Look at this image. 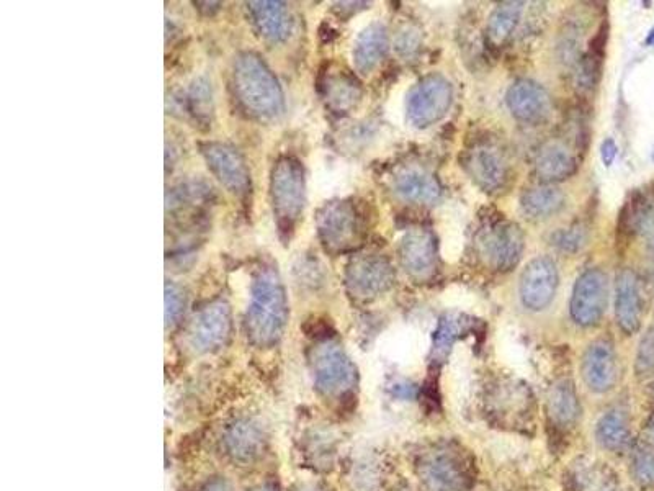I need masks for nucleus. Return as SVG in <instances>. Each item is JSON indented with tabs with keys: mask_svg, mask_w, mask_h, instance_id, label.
I'll list each match as a JSON object with an SVG mask.
<instances>
[{
	"mask_svg": "<svg viewBox=\"0 0 654 491\" xmlns=\"http://www.w3.org/2000/svg\"><path fill=\"white\" fill-rule=\"evenodd\" d=\"M287 298L272 269H264L252 285L247 310V333L259 346H272L282 338L287 326Z\"/></svg>",
	"mask_w": 654,
	"mask_h": 491,
	"instance_id": "1",
	"label": "nucleus"
},
{
	"mask_svg": "<svg viewBox=\"0 0 654 491\" xmlns=\"http://www.w3.org/2000/svg\"><path fill=\"white\" fill-rule=\"evenodd\" d=\"M239 100L260 118H275L283 110V95L277 79L254 55H242L234 68Z\"/></svg>",
	"mask_w": 654,
	"mask_h": 491,
	"instance_id": "2",
	"label": "nucleus"
},
{
	"mask_svg": "<svg viewBox=\"0 0 654 491\" xmlns=\"http://www.w3.org/2000/svg\"><path fill=\"white\" fill-rule=\"evenodd\" d=\"M460 161L471 181L484 192H499L511 182V163L506 151L494 141H476L466 149Z\"/></svg>",
	"mask_w": 654,
	"mask_h": 491,
	"instance_id": "3",
	"label": "nucleus"
},
{
	"mask_svg": "<svg viewBox=\"0 0 654 491\" xmlns=\"http://www.w3.org/2000/svg\"><path fill=\"white\" fill-rule=\"evenodd\" d=\"M524 246V231L512 221H496L481 230L476 238L481 259L486 266L499 272H509L519 264Z\"/></svg>",
	"mask_w": 654,
	"mask_h": 491,
	"instance_id": "4",
	"label": "nucleus"
},
{
	"mask_svg": "<svg viewBox=\"0 0 654 491\" xmlns=\"http://www.w3.org/2000/svg\"><path fill=\"white\" fill-rule=\"evenodd\" d=\"M453 87L442 74L422 77L408 95V118L416 128L440 122L452 107Z\"/></svg>",
	"mask_w": 654,
	"mask_h": 491,
	"instance_id": "5",
	"label": "nucleus"
},
{
	"mask_svg": "<svg viewBox=\"0 0 654 491\" xmlns=\"http://www.w3.org/2000/svg\"><path fill=\"white\" fill-rule=\"evenodd\" d=\"M314 383L326 397H339L349 392L357 380V370L339 344L324 341L314 347Z\"/></svg>",
	"mask_w": 654,
	"mask_h": 491,
	"instance_id": "6",
	"label": "nucleus"
},
{
	"mask_svg": "<svg viewBox=\"0 0 654 491\" xmlns=\"http://www.w3.org/2000/svg\"><path fill=\"white\" fill-rule=\"evenodd\" d=\"M272 194L280 225L288 230L303 210L305 200V179L298 161L292 158L278 161L272 176Z\"/></svg>",
	"mask_w": 654,
	"mask_h": 491,
	"instance_id": "7",
	"label": "nucleus"
},
{
	"mask_svg": "<svg viewBox=\"0 0 654 491\" xmlns=\"http://www.w3.org/2000/svg\"><path fill=\"white\" fill-rule=\"evenodd\" d=\"M319 236L331 251H345L359 243L363 220L354 203L334 202L318 218Z\"/></svg>",
	"mask_w": 654,
	"mask_h": 491,
	"instance_id": "8",
	"label": "nucleus"
},
{
	"mask_svg": "<svg viewBox=\"0 0 654 491\" xmlns=\"http://www.w3.org/2000/svg\"><path fill=\"white\" fill-rule=\"evenodd\" d=\"M609 300V279L601 269H587L579 275L571 297V316L581 326H596L604 316Z\"/></svg>",
	"mask_w": 654,
	"mask_h": 491,
	"instance_id": "9",
	"label": "nucleus"
},
{
	"mask_svg": "<svg viewBox=\"0 0 654 491\" xmlns=\"http://www.w3.org/2000/svg\"><path fill=\"white\" fill-rule=\"evenodd\" d=\"M347 287L355 297L362 300L378 297L395 284V269L390 261L381 256L355 257L347 267Z\"/></svg>",
	"mask_w": 654,
	"mask_h": 491,
	"instance_id": "10",
	"label": "nucleus"
},
{
	"mask_svg": "<svg viewBox=\"0 0 654 491\" xmlns=\"http://www.w3.org/2000/svg\"><path fill=\"white\" fill-rule=\"evenodd\" d=\"M422 482L429 491H468L470 477L462 455L450 449L427 454L421 465Z\"/></svg>",
	"mask_w": 654,
	"mask_h": 491,
	"instance_id": "11",
	"label": "nucleus"
},
{
	"mask_svg": "<svg viewBox=\"0 0 654 491\" xmlns=\"http://www.w3.org/2000/svg\"><path fill=\"white\" fill-rule=\"evenodd\" d=\"M558 289V269L550 257H537L520 275V298L525 308L545 310Z\"/></svg>",
	"mask_w": 654,
	"mask_h": 491,
	"instance_id": "12",
	"label": "nucleus"
},
{
	"mask_svg": "<svg viewBox=\"0 0 654 491\" xmlns=\"http://www.w3.org/2000/svg\"><path fill=\"white\" fill-rule=\"evenodd\" d=\"M231 333V311L223 302L211 303L200 311L192 328L190 344L197 352H213L228 341Z\"/></svg>",
	"mask_w": 654,
	"mask_h": 491,
	"instance_id": "13",
	"label": "nucleus"
},
{
	"mask_svg": "<svg viewBox=\"0 0 654 491\" xmlns=\"http://www.w3.org/2000/svg\"><path fill=\"white\" fill-rule=\"evenodd\" d=\"M404 271L413 279L429 280L437 271V241L431 231L416 228L406 233L399 246Z\"/></svg>",
	"mask_w": 654,
	"mask_h": 491,
	"instance_id": "14",
	"label": "nucleus"
},
{
	"mask_svg": "<svg viewBox=\"0 0 654 491\" xmlns=\"http://www.w3.org/2000/svg\"><path fill=\"white\" fill-rule=\"evenodd\" d=\"M211 172L221 184L234 195H246L251 187L249 171L244 159L233 148L220 143H207L202 146Z\"/></svg>",
	"mask_w": 654,
	"mask_h": 491,
	"instance_id": "15",
	"label": "nucleus"
},
{
	"mask_svg": "<svg viewBox=\"0 0 654 491\" xmlns=\"http://www.w3.org/2000/svg\"><path fill=\"white\" fill-rule=\"evenodd\" d=\"M507 107L520 122H547L551 115V99L548 92L537 82L519 79L507 91Z\"/></svg>",
	"mask_w": 654,
	"mask_h": 491,
	"instance_id": "16",
	"label": "nucleus"
},
{
	"mask_svg": "<svg viewBox=\"0 0 654 491\" xmlns=\"http://www.w3.org/2000/svg\"><path fill=\"white\" fill-rule=\"evenodd\" d=\"M581 372L584 382L592 392L605 393L612 390L619 377L614 346L605 339L592 343L584 352Z\"/></svg>",
	"mask_w": 654,
	"mask_h": 491,
	"instance_id": "17",
	"label": "nucleus"
},
{
	"mask_svg": "<svg viewBox=\"0 0 654 491\" xmlns=\"http://www.w3.org/2000/svg\"><path fill=\"white\" fill-rule=\"evenodd\" d=\"M265 436L262 424L256 419L241 418L234 421L223 436L226 454L238 464H251L264 452Z\"/></svg>",
	"mask_w": 654,
	"mask_h": 491,
	"instance_id": "18",
	"label": "nucleus"
},
{
	"mask_svg": "<svg viewBox=\"0 0 654 491\" xmlns=\"http://www.w3.org/2000/svg\"><path fill=\"white\" fill-rule=\"evenodd\" d=\"M643 298L640 279L632 269H622L615 285V318L623 333L635 334L641 326Z\"/></svg>",
	"mask_w": 654,
	"mask_h": 491,
	"instance_id": "19",
	"label": "nucleus"
},
{
	"mask_svg": "<svg viewBox=\"0 0 654 491\" xmlns=\"http://www.w3.org/2000/svg\"><path fill=\"white\" fill-rule=\"evenodd\" d=\"M578 166L573 151H569L560 141H550L543 145L535 158V174L545 184L569 179L576 174Z\"/></svg>",
	"mask_w": 654,
	"mask_h": 491,
	"instance_id": "20",
	"label": "nucleus"
},
{
	"mask_svg": "<svg viewBox=\"0 0 654 491\" xmlns=\"http://www.w3.org/2000/svg\"><path fill=\"white\" fill-rule=\"evenodd\" d=\"M252 22L262 37L274 43L285 41L290 35L292 20L282 2H251L247 5Z\"/></svg>",
	"mask_w": 654,
	"mask_h": 491,
	"instance_id": "21",
	"label": "nucleus"
},
{
	"mask_svg": "<svg viewBox=\"0 0 654 491\" xmlns=\"http://www.w3.org/2000/svg\"><path fill=\"white\" fill-rule=\"evenodd\" d=\"M395 192L408 202L434 203L440 199L442 187L431 172L408 167L395 177Z\"/></svg>",
	"mask_w": 654,
	"mask_h": 491,
	"instance_id": "22",
	"label": "nucleus"
},
{
	"mask_svg": "<svg viewBox=\"0 0 654 491\" xmlns=\"http://www.w3.org/2000/svg\"><path fill=\"white\" fill-rule=\"evenodd\" d=\"M388 33L381 23L365 28L357 38L354 50L355 68L362 74L372 73L388 53Z\"/></svg>",
	"mask_w": 654,
	"mask_h": 491,
	"instance_id": "23",
	"label": "nucleus"
},
{
	"mask_svg": "<svg viewBox=\"0 0 654 491\" xmlns=\"http://www.w3.org/2000/svg\"><path fill=\"white\" fill-rule=\"evenodd\" d=\"M548 416L560 428H569L581 415V403L573 382L560 380L550 388L547 398Z\"/></svg>",
	"mask_w": 654,
	"mask_h": 491,
	"instance_id": "24",
	"label": "nucleus"
},
{
	"mask_svg": "<svg viewBox=\"0 0 654 491\" xmlns=\"http://www.w3.org/2000/svg\"><path fill=\"white\" fill-rule=\"evenodd\" d=\"M565 205V194L551 184L537 185V187L527 189L520 197L522 212L534 220H547L556 213H560Z\"/></svg>",
	"mask_w": 654,
	"mask_h": 491,
	"instance_id": "25",
	"label": "nucleus"
},
{
	"mask_svg": "<svg viewBox=\"0 0 654 491\" xmlns=\"http://www.w3.org/2000/svg\"><path fill=\"white\" fill-rule=\"evenodd\" d=\"M524 5V2H502L494 9L486 27L491 45H504L511 38L512 33L516 32L524 12Z\"/></svg>",
	"mask_w": 654,
	"mask_h": 491,
	"instance_id": "26",
	"label": "nucleus"
},
{
	"mask_svg": "<svg viewBox=\"0 0 654 491\" xmlns=\"http://www.w3.org/2000/svg\"><path fill=\"white\" fill-rule=\"evenodd\" d=\"M596 437L599 444L607 451H623L630 442L628 416L620 410L605 413L597 423Z\"/></svg>",
	"mask_w": 654,
	"mask_h": 491,
	"instance_id": "27",
	"label": "nucleus"
},
{
	"mask_svg": "<svg viewBox=\"0 0 654 491\" xmlns=\"http://www.w3.org/2000/svg\"><path fill=\"white\" fill-rule=\"evenodd\" d=\"M473 320L465 315H445L440 320L439 329L434 336V354L437 359H445L447 352L452 349L453 343L470 333Z\"/></svg>",
	"mask_w": 654,
	"mask_h": 491,
	"instance_id": "28",
	"label": "nucleus"
},
{
	"mask_svg": "<svg viewBox=\"0 0 654 491\" xmlns=\"http://www.w3.org/2000/svg\"><path fill=\"white\" fill-rule=\"evenodd\" d=\"M627 226L641 236L646 246L654 253V197H638L630 208V217H625Z\"/></svg>",
	"mask_w": 654,
	"mask_h": 491,
	"instance_id": "29",
	"label": "nucleus"
},
{
	"mask_svg": "<svg viewBox=\"0 0 654 491\" xmlns=\"http://www.w3.org/2000/svg\"><path fill=\"white\" fill-rule=\"evenodd\" d=\"M327 91L331 104L339 110L349 109L360 97L359 84L347 76L336 77Z\"/></svg>",
	"mask_w": 654,
	"mask_h": 491,
	"instance_id": "30",
	"label": "nucleus"
},
{
	"mask_svg": "<svg viewBox=\"0 0 654 491\" xmlns=\"http://www.w3.org/2000/svg\"><path fill=\"white\" fill-rule=\"evenodd\" d=\"M586 241L587 233L584 226L581 225L563 228V230L556 231L555 235L551 236V244L563 251V253H578L579 249L586 244Z\"/></svg>",
	"mask_w": 654,
	"mask_h": 491,
	"instance_id": "31",
	"label": "nucleus"
},
{
	"mask_svg": "<svg viewBox=\"0 0 654 491\" xmlns=\"http://www.w3.org/2000/svg\"><path fill=\"white\" fill-rule=\"evenodd\" d=\"M633 477L643 487H654V451L641 449L633 455Z\"/></svg>",
	"mask_w": 654,
	"mask_h": 491,
	"instance_id": "32",
	"label": "nucleus"
},
{
	"mask_svg": "<svg viewBox=\"0 0 654 491\" xmlns=\"http://www.w3.org/2000/svg\"><path fill=\"white\" fill-rule=\"evenodd\" d=\"M637 372L640 375L654 374V323L638 347Z\"/></svg>",
	"mask_w": 654,
	"mask_h": 491,
	"instance_id": "33",
	"label": "nucleus"
},
{
	"mask_svg": "<svg viewBox=\"0 0 654 491\" xmlns=\"http://www.w3.org/2000/svg\"><path fill=\"white\" fill-rule=\"evenodd\" d=\"M185 295L179 287L167 285L166 287V325L174 326L179 323L184 313Z\"/></svg>",
	"mask_w": 654,
	"mask_h": 491,
	"instance_id": "34",
	"label": "nucleus"
},
{
	"mask_svg": "<svg viewBox=\"0 0 654 491\" xmlns=\"http://www.w3.org/2000/svg\"><path fill=\"white\" fill-rule=\"evenodd\" d=\"M419 45H421L419 30H414L411 27L399 33L398 40H396V48H398L399 53L403 56L414 55L419 50Z\"/></svg>",
	"mask_w": 654,
	"mask_h": 491,
	"instance_id": "35",
	"label": "nucleus"
},
{
	"mask_svg": "<svg viewBox=\"0 0 654 491\" xmlns=\"http://www.w3.org/2000/svg\"><path fill=\"white\" fill-rule=\"evenodd\" d=\"M617 151L619 149H617L614 140H605L602 143L601 156L605 166H612L614 164L615 158H617Z\"/></svg>",
	"mask_w": 654,
	"mask_h": 491,
	"instance_id": "36",
	"label": "nucleus"
},
{
	"mask_svg": "<svg viewBox=\"0 0 654 491\" xmlns=\"http://www.w3.org/2000/svg\"><path fill=\"white\" fill-rule=\"evenodd\" d=\"M205 491H233V487L226 480H215V482L208 483Z\"/></svg>",
	"mask_w": 654,
	"mask_h": 491,
	"instance_id": "37",
	"label": "nucleus"
},
{
	"mask_svg": "<svg viewBox=\"0 0 654 491\" xmlns=\"http://www.w3.org/2000/svg\"><path fill=\"white\" fill-rule=\"evenodd\" d=\"M646 45L654 46V28L651 30L650 35L646 38Z\"/></svg>",
	"mask_w": 654,
	"mask_h": 491,
	"instance_id": "38",
	"label": "nucleus"
},
{
	"mask_svg": "<svg viewBox=\"0 0 654 491\" xmlns=\"http://www.w3.org/2000/svg\"><path fill=\"white\" fill-rule=\"evenodd\" d=\"M650 437H651V439H653V442H654V419H653V421H651V424H650Z\"/></svg>",
	"mask_w": 654,
	"mask_h": 491,
	"instance_id": "39",
	"label": "nucleus"
},
{
	"mask_svg": "<svg viewBox=\"0 0 654 491\" xmlns=\"http://www.w3.org/2000/svg\"><path fill=\"white\" fill-rule=\"evenodd\" d=\"M254 491H277V490H275V488H272V487H260V488H257V490H254Z\"/></svg>",
	"mask_w": 654,
	"mask_h": 491,
	"instance_id": "40",
	"label": "nucleus"
}]
</instances>
